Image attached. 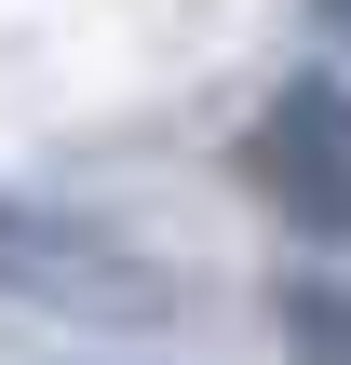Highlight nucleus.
Listing matches in <instances>:
<instances>
[{
	"mask_svg": "<svg viewBox=\"0 0 351 365\" xmlns=\"http://www.w3.org/2000/svg\"><path fill=\"white\" fill-rule=\"evenodd\" d=\"M284 339H298V365H351V257H311V271H284Z\"/></svg>",
	"mask_w": 351,
	"mask_h": 365,
	"instance_id": "obj_2",
	"label": "nucleus"
},
{
	"mask_svg": "<svg viewBox=\"0 0 351 365\" xmlns=\"http://www.w3.org/2000/svg\"><path fill=\"white\" fill-rule=\"evenodd\" d=\"M0 284L41 312H149L162 298V271L135 244H108L95 217H14V203H0Z\"/></svg>",
	"mask_w": 351,
	"mask_h": 365,
	"instance_id": "obj_1",
	"label": "nucleus"
},
{
	"mask_svg": "<svg viewBox=\"0 0 351 365\" xmlns=\"http://www.w3.org/2000/svg\"><path fill=\"white\" fill-rule=\"evenodd\" d=\"M325 27H338V41H351V0H325Z\"/></svg>",
	"mask_w": 351,
	"mask_h": 365,
	"instance_id": "obj_3",
	"label": "nucleus"
}]
</instances>
